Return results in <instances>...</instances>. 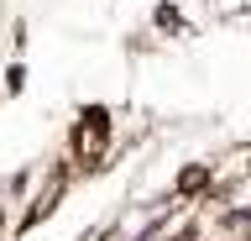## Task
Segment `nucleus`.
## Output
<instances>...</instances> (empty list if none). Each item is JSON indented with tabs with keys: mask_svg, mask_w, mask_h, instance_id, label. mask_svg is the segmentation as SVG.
<instances>
[{
	"mask_svg": "<svg viewBox=\"0 0 251 241\" xmlns=\"http://www.w3.org/2000/svg\"><path fill=\"white\" fill-rule=\"evenodd\" d=\"M0 225H5V220H0Z\"/></svg>",
	"mask_w": 251,
	"mask_h": 241,
	"instance_id": "1",
	"label": "nucleus"
}]
</instances>
